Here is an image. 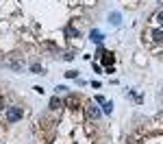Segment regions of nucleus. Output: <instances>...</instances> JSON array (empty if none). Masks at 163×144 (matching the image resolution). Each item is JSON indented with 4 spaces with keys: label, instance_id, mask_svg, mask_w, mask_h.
I'll return each instance as SVG.
<instances>
[{
    "label": "nucleus",
    "instance_id": "obj_10",
    "mask_svg": "<svg viewBox=\"0 0 163 144\" xmlns=\"http://www.w3.org/2000/svg\"><path fill=\"white\" fill-rule=\"evenodd\" d=\"M152 37H155V42H161L163 40V31H152Z\"/></svg>",
    "mask_w": 163,
    "mask_h": 144
},
{
    "label": "nucleus",
    "instance_id": "obj_3",
    "mask_svg": "<svg viewBox=\"0 0 163 144\" xmlns=\"http://www.w3.org/2000/svg\"><path fill=\"white\" fill-rule=\"evenodd\" d=\"M87 116H89V118H98V116H100V109L94 107V105H87Z\"/></svg>",
    "mask_w": 163,
    "mask_h": 144
},
{
    "label": "nucleus",
    "instance_id": "obj_13",
    "mask_svg": "<svg viewBox=\"0 0 163 144\" xmlns=\"http://www.w3.org/2000/svg\"><path fill=\"white\" fill-rule=\"evenodd\" d=\"M76 74H79V72H74V70H68V72H65L68 79H76Z\"/></svg>",
    "mask_w": 163,
    "mask_h": 144
},
{
    "label": "nucleus",
    "instance_id": "obj_7",
    "mask_svg": "<svg viewBox=\"0 0 163 144\" xmlns=\"http://www.w3.org/2000/svg\"><path fill=\"white\" fill-rule=\"evenodd\" d=\"M31 72H33V74H43V68H41L39 63H33V66H31Z\"/></svg>",
    "mask_w": 163,
    "mask_h": 144
},
{
    "label": "nucleus",
    "instance_id": "obj_12",
    "mask_svg": "<svg viewBox=\"0 0 163 144\" xmlns=\"http://www.w3.org/2000/svg\"><path fill=\"white\" fill-rule=\"evenodd\" d=\"M113 111V103H104V114H111Z\"/></svg>",
    "mask_w": 163,
    "mask_h": 144
},
{
    "label": "nucleus",
    "instance_id": "obj_2",
    "mask_svg": "<svg viewBox=\"0 0 163 144\" xmlns=\"http://www.w3.org/2000/svg\"><path fill=\"white\" fill-rule=\"evenodd\" d=\"M61 105H63V100L59 98V94H57V96H52V98H50V103H48V107H50V109H59Z\"/></svg>",
    "mask_w": 163,
    "mask_h": 144
},
{
    "label": "nucleus",
    "instance_id": "obj_8",
    "mask_svg": "<svg viewBox=\"0 0 163 144\" xmlns=\"http://www.w3.org/2000/svg\"><path fill=\"white\" fill-rule=\"evenodd\" d=\"M65 33H68L70 37H79V35H81V33H79L76 29H72V26H68V29H65Z\"/></svg>",
    "mask_w": 163,
    "mask_h": 144
},
{
    "label": "nucleus",
    "instance_id": "obj_9",
    "mask_svg": "<svg viewBox=\"0 0 163 144\" xmlns=\"http://www.w3.org/2000/svg\"><path fill=\"white\" fill-rule=\"evenodd\" d=\"M91 40L94 42H102V33L100 31H91Z\"/></svg>",
    "mask_w": 163,
    "mask_h": 144
},
{
    "label": "nucleus",
    "instance_id": "obj_14",
    "mask_svg": "<svg viewBox=\"0 0 163 144\" xmlns=\"http://www.w3.org/2000/svg\"><path fill=\"white\" fill-rule=\"evenodd\" d=\"M157 20H159V22H161V24H163V11H161V13H159V15H157Z\"/></svg>",
    "mask_w": 163,
    "mask_h": 144
},
{
    "label": "nucleus",
    "instance_id": "obj_5",
    "mask_svg": "<svg viewBox=\"0 0 163 144\" xmlns=\"http://www.w3.org/2000/svg\"><path fill=\"white\" fill-rule=\"evenodd\" d=\"M7 68H11V70L20 72V70H22V63H20V61H7Z\"/></svg>",
    "mask_w": 163,
    "mask_h": 144
},
{
    "label": "nucleus",
    "instance_id": "obj_1",
    "mask_svg": "<svg viewBox=\"0 0 163 144\" xmlns=\"http://www.w3.org/2000/svg\"><path fill=\"white\" fill-rule=\"evenodd\" d=\"M24 118V109L22 107H7V122H18Z\"/></svg>",
    "mask_w": 163,
    "mask_h": 144
},
{
    "label": "nucleus",
    "instance_id": "obj_11",
    "mask_svg": "<svg viewBox=\"0 0 163 144\" xmlns=\"http://www.w3.org/2000/svg\"><path fill=\"white\" fill-rule=\"evenodd\" d=\"M102 63H104V66H113V55H111V57L107 55V57L102 59Z\"/></svg>",
    "mask_w": 163,
    "mask_h": 144
},
{
    "label": "nucleus",
    "instance_id": "obj_4",
    "mask_svg": "<svg viewBox=\"0 0 163 144\" xmlns=\"http://www.w3.org/2000/svg\"><path fill=\"white\" fill-rule=\"evenodd\" d=\"M76 103H79V98H76L74 94H70L68 98H65V105H68L70 109H76Z\"/></svg>",
    "mask_w": 163,
    "mask_h": 144
},
{
    "label": "nucleus",
    "instance_id": "obj_6",
    "mask_svg": "<svg viewBox=\"0 0 163 144\" xmlns=\"http://www.w3.org/2000/svg\"><path fill=\"white\" fill-rule=\"evenodd\" d=\"M109 22H113V26H120V13H111Z\"/></svg>",
    "mask_w": 163,
    "mask_h": 144
}]
</instances>
